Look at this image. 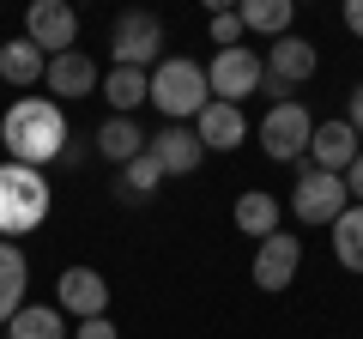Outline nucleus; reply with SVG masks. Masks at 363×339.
Masks as SVG:
<instances>
[{
	"label": "nucleus",
	"instance_id": "f257e3e1",
	"mask_svg": "<svg viewBox=\"0 0 363 339\" xmlns=\"http://www.w3.org/2000/svg\"><path fill=\"white\" fill-rule=\"evenodd\" d=\"M67 140H73V128H67V109L55 104V97H18L6 116H0V145H6V157L13 164H55V157L67 152Z\"/></svg>",
	"mask_w": 363,
	"mask_h": 339
},
{
	"label": "nucleus",
	"instance_id": "f03ea898",
	"mask_svg": "<svg viewBox=\"0 0 363 339\" xmlns=\"http://www.w3.org/2000/svg\"><path fill=\"white\" fill-rule=\"evenodd\" d=\"M43 218H49V182H43V170L6 157L0 164V243L30 236Z\"/></svg>",
	"mask_w": 363,
	"mask_h": 339
},
{
	"label": "nucleus",
	"instance_id": "7ed1b4c3",
	"mask_svg": "<svg viewBox=\"0 0 363 339\" xmlns=\"http://www.w3.org/2000/svg\"><path fill=\"white\" fill-rule=\"evenodd\" d=\"M152 104L164 109L169 121H188V128H194V116L212 104L206 67L188 61V55H164V61L152 67Z\"/></svg>",
	"mask_w": 363,
	"mask_h": 339
},
{
	"label": "nucleus",
	"instance_id": "20e7f679",
	"mask_svg": "<svg viewBox=\"0 0 363 339\" xmlns=\"http://www.w3.org/2000/svg\"><path fill=\"white\" fill-rule=\"evenodd\" d=\"M309 140H315V116L297 97L267 109V121H260V152H267L272 164H303V157H309Z\"/></svg>",
	"mask_w": 363,
	"mask_h": 339
},
{
	"label": "nucleus",
	"instance_id": "39448f33",
	"mask_svg": "<svg viewBox=\"0 0 363 339\" xmlns=\"http://www.w3.org/2000/svg\"><path fill=\"white\" fill-rule=\"evenodd\" d=\"M351 206V188H345V176H327V170H315V164H303L297 170V188H291V212H297L303 224H327L333 230V218Z\"/></svg>",
	"mask_w": 363,
	"mask_h": 339
},
{
	"label": "nucleus",
	"instance_id": "423d86ee",
	"mask_svg": "<svg viewBox=\"0 0 363 339\" xmlns=\"http://www.w3.org/2000/svg\"><path fill=\"white\" fill-rule=\"evenodd\" d=\"M260 61H267V79H260V91H267L272 104H291L285 91H291V85H303V79H315L321 55H315V43H309V37H297V30H291V37H279L267 55H260Z\"/></svg>",
	"mask_w": 363,
	"mask_h": 339
},
{
	"label": "nucleus",
	"instance_id": "0eeeda50",
	"mask_svg": "<svg viewBox=\"0 0 363 339\" xmlns=\"http://www.w3.org/2000/svg\"><path fill=\"white\" fill-rule=\"evenodd\" d=\"M260 79H267V61H260L255 49H242V43H236V49H218L212 67H206V85H212L218 104H242V97H255Z\"/></svg>",
	"mask_w": 363,
	"mask_h": 339
},
{
	"label": "nucleus",
	"instance_id": "6e6552de",
	"mask_svg": "<svg viewBox=\"0 0 363 339\" xmlns=\"http://www.w3.org/2000/svg\"><path fill=\"white\" fill-rule=\"evenodd\" d=\"M109 55H116V67H145L152 73L164 61V25L152 13H121L116 30H109Z\"/></svg>",
	"mask_w": 363,
	"mask_h": 339
},
{
	"label": "nucleus",
	"instance_id": "1a4fd4ad",
	"mask_svg": "<svg viewBox=\"0 0 363 339\" xmlns=\"http://www.w3.org/2000/svg\"><path fill=\"white\" fill-rule=\"evenodd\" d=\"M55 309L73 315V321H97V315H109V279L97 273V267H67V273L55 279Z\"/></svg>",
	"mask_w": 363,
	"mask_h": 339
},
{
	"label": "nucleus",
	"instance_id": "9d476101",
	"mask_svg": "<svg viewBox=\"0 0 363 339\" xmlns=\"http://www.w3.org/2000/svg\"><path fill=\"white\" fill-rule=\"evenodd\" d=\"M25 37L37 43L43 55H67V49H79V13L67 0H37L25 13Z\"/></svg>",
	"mask_w": 363,
	"mask_h": 339
},
{
	"label": "nucleus",
	"instance_id": "9b49d317",
	"mask_svg": "<svg viewBox=\"0 0 363 339\" xmlns=\"http://www.w3.org/2000/svg\"><path fill=\"white\" fill-rule=\"evenodd\" d=\"M297 267H303V243L291 230H272L267 243L255 248V267H248V273H255V291H285L291 279H297Z\"/></svg>",
	"mask_w": 363,
	"mask_h": 339
},
{
	"label": "nucleus",
	"instance_id": "f8f14e48",
	"mask_svg": "<svg viewBox=\"0 0 363 339\" xmlns=\"http://www.w3.org/2000/svg\"><path fill=\"white\" fill-rule=\"evenodd\" d=\"M145 152L157 157V170H164V176H194V170L206 164V145H200V133L188 128V121H169L164 133H152V140H145Z\"/></svg>",
	"mask_w": 363,
	"mask_h": 339
},
{
	"label": "nucleus",
	"instance_id": "ddd939ff",
	"mask_svg": "<svg viewBox=\"0 0 363 339\" xmlns=\"http://www.w3.org/2000/svg\"><path fill=\"white\" fill-rule=\"evenodd\" d=\"M43 85L55 91V104H79V97H91L97 85H104V73H97V61H91L85 49H67V55H49Z\"/></svg>",
	"mask_w": 363,
	"mask_h": 339
},
{
	"label": "nucleus",
	"instance_id": "4468645a",
	"mask_svg": "<svg viewBox=\"0 0 363 339\" xmlns=\"http://www.w3.org/2000/svg\"><path fill=\"white\" fill-rule=\"evenodd\" d=\"M357 157H363V145H357V133H351V121H315V140H309V157H303V164L327 170V176H345Z\"/></svg>",
	"mask_w": 363,
	"mask_h": 339
},
{
	"label": "nucleus",
	"instance_id": "2eb2a0df",
	"mask_svg": "<svg viewBox=\"0 0 363 339\" xmlns=\"http://www.w3.org/2000/svg\"><path fill=\"white\" fill-rule=\"evenodd\" d=\"M194 133H200L206 152H236L242 133H248V121H242V109H236V104H218V97H212V104L194 116Z\"/></svg>",
	"mask_w": 363,
	"mask_h": 339
},
{
	"label": "nucleus",
	"instance_id": "dca6fc26",
	"mask_svg": "<svg viewBox=\"0 0 363 339\" xmlns=\"http://www.w3.org/2000/svg\"><path fill=\"white\" fill-rule=\"evenodd\" d=\"M97 91H104V104L116 109V116H133L140 104H152V73H145V67H109Z\"/></svg>",
	"mask_w": 363,
	"mask_h": 339
},
{
	"label": "nucleus",
	"instance_id": "f3484780",
	"mask_svg": "<svg viewBox=\"0 0 363 339\" xmlns=\"http://www.w3.org/2000/svg\"><path fill=\"white\" fill-rule=\"evenodd\" d=\"M25 285H30L25 248H18V243H0V327L25 309Z\"/></svg>",
	"mask_w": 363,
	"mask_h": 339
},
{
	"label": "nucleus",
	"instance_id": "a211bd4d",
	"mask_svg": "<svg viewBox=\"0 0 363 339\" xmlns=\"http://www.w3.org/2000/svg\"><path fill=\"white\" fill-rule=\"evenodd\" d=\"M236 230L255 236V243H267L272 230H279V194H267V188H248V194H236Z\"/></svg>",
	"mask_w": 363,
	"mask_h": 339
},
{
	"label": "nucleus",
	"instance_id": "6ab92c4d",
	"mask_svg": "<svg viewBox=\"0 0 363 339\" xmlns=\"http://www.w3.org/2000/svg\"><path fill=\"white\" fill-rule=\"evenodd\" d=\"M91 145H97L109 164H133V157L145 152V133H140V121H133V116H109L104 128L91 133Z\"/></svg>",
	"mask_w": 363,
	"mask_h": 339
},
{
	"label": "nucleus",
	"instance_id": "aec40b11",
	"mask_svg": "<svg viewBox=\"0 0 363 339\" xmlns=\"http://www.w3.org/2000/svg\"><path fill=\"white\" fill-rule=\"evenodd\" d=\"M43 73H49V55H43L30 37L0 43V79H6V85H37Z\"/></svg>",
	"mask_w": 363,
	"mask_h": 339
},
{
	"label": "nucleus",
	"instance_id": "412c9836",
	"mask_svg": "<svg viewBox=\"0 0 363 339\" xmlns=\"http://www.w3.org/2000/svg\"><path fill=\"white\" fill-rule=\"evenodd\" d=\"M6 339H67V321L55 303H25V309L6 321Z\"/></svg>",
	"mask_w": 363,
	"mask_h": 339
},
{
	"label": "nucleus",
	"instance_id": "4be33fe9",
	"mask_svg": "<svg viewBox=\"0 0 363 339\" xmlns=\"http://www.w3.org/2000/svg\"><path fill=\"white\" fill-rule=\"evenodd\" d=\"M333 255L345 273H363V206H345L333 218Z\"/></svg>",
	"mask_w": 363,
	"mask_h": 339
},
{
	"label": "nucleus",
	"instance_id": "5701e85b",
	"mask_svg": "<svg viewBox=\"0 0 363 339\" xmlns=\"http://www.w3.org/2000/svg\"><path fill=\"white\" fill-rule=\"evenodd\" d=\"M291 13H297V6H291V0H248L242 6V30H260V37H291Z\"/></svg>",
	"mask_w": 363,
	"mask_h": 339
},
{
	"label": "nucleus",
	"instance_id": "b1692460",
	"mask_svg": "<svg viewBox=\"0 0 363 339\" xmlns=\"http://www.w3.org/2000/svg\"><path fill=\"white\" fill-rule=\"evenodd\" d=\"M157 188H164V170H157V157H152V152H140L133 164H121V182H116V194H121V200H152Z\"/></svg>",
	"mask_w": 363,
	"mask_h": 339
},
{
	"label": "nucleus",
	"instance_id": "393cba45",
	"mask_svg": "<svg viewBox=\"0 0 363 339\" xmlns=\"http://www.w3.org/2000/svg\"><path fill=\"white\" fill-rule=\"evenodd\" d=\"M212 43H218V49H236V43H242V13H212Z\"/></svg>",
	"mask_w": 363,
	"mask_h": 339
},
{
	"label": "nucleus",
	"instance_id": "a878e982",
	"mask_svg": "<svg viewBox=\"0 0 363 339\" xmlns=\"http://www.w3.org/2000/svg\"><path fill=\"white\" fill-rule=\"evenodd\" d=\"M73 339H121V333H116V321H109V315H97V321H79Z\"/></svg>",
	"mask_w": 363,
	"mask_h": 339
},
{
	"label": "nucleus",
	"instance_id": "bb28decb",
	"mask_svg": "<svg viewBox=\"0 0 363 339\" xmlns=\"http://www.w3.org/2000/svg\"><path fill=\"white\" fill-rule=\"evenodd\" d=\"M345 188H351V206H363V157L345 170Z\"/></svg>",
	"mask_w": 363,
	"mask_h": 339
},
{
	"label": "nucleus",
	"instance_id": "cd10ccee",
	"mask_svg": "<svg viewBox=\"0 0 363 339\" xmlns=\"http://www.w3.org/2000/svg\"><path fill=\"white\" fill-rule=\"evenodd\" d=\"M345 121H351V133H357V140H363V85H357V91H351V109H345Z\"/></svg>",
	"mask_w": 363,
	"mask_h": 339
},
{
	"label": "nucleus",
	"instance_id": "c85d7f7f",
	"mask_svg": "<svg viewBox=\"0 0 363 339\" xmlns=\"http://www.w3.org/2000/svg\"><path fill=\"white\" fill-rule=\"evenodd\" d=\"M345 30H351V37H363V0H345Z\"/></svg>",
	"mask_w": 363,
	"mask_h": 339
},
{
	"label": "nucleus",
	"instance_id": "c756f323",
	"mask_svg": "<svg viewBox=\"0 0 363 339\" xmlns=\"http://www.w3.org/2000/svg\"><path fill=\"white\" fill-rule=\"evenodd\" d=\"M0 339H6V327H0Z\"/></svg>",
	"mask_w": 363,
	"mask_h": 339
}]
</instances>
